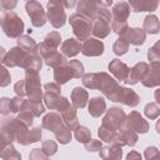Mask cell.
Here are the masks:
<instances>
[{
	"label": "cell",
	"mask_w": 160,
	"mask_h": 160,
	"mask_svg": "<svg viewBox=\"0 0 160 160\" xmlns=\"http://www.w3.org/2000/svg\"><path fill=\"white\" fill-rule=\"evenodd\" d=\"M54 134H55V139H56L60 144H62V145L69 144L70 140H71V138H72L71 130H70L65 124H62L59 129H56V130L54 131Z\"/></svg>",
	"instance_id": "obj_34"
},
{
	"label": "cell",
	"mask_w": 160,
	"mask_h": 160,
	"mask_svg": "<svg viewBox=\"0 0 160 160\" xmlns=\"http://www.w3.org/2000/svg\"><path fill=\"white\" fill-rule=\"evenodd\" d=\"M44 42H45L48 46H50V48L58 50V48L60 46V42H61V36H60V34H59L58 31H51V32H49V34L45 36Z\"/></svg>",
	"instance_id": "obj_41"
},
{
	"label": "cell",
	"mask_w": 160,
	"mask_h": 160,
	"mask_svg": "<svg viewBox=\"0 0 160 160\" xmlns=\"http://www.w3.org/2000/svg\"><path fill=\"white\" fill-rule=\"evenodd\" d=\"M89 114L94 118H99L101 116L105 111H106V102L104 100V98L100 96H94L89 100Z\"/></svg>",
	"instance_id": "obj_29"
},
{
	"label": "cell",
	"mask_w": 160,
	"mask_h": 160,
	"mask_svg": "<svg viewBox=\"0 0 160 160\" xmlns=\"http://www.w3.org/2000/svg\"><path fill=\"white\" fill-rule=\"evenodd\" d=\"M0 5L5 10H10L11 11L18 5V0H0Z\"/></svg>",
	"instance_id": "obj_54"
},
{
	"label": "cell",
	"mask_w": 160,
	"mask_h": 160,
	"mask_svg": "<svg viewBox=\"0 0 160 160\" xmlns=\"http://www.w3.org/2000/svg\"><path fill=\"white\" fill-rule=\"evenodd\" d=\"M25 89H26V96L31 101H41L44 92L41 90V82H40V75L39 70L34 69H25Z\"/></svg>",
	"instance_id": "obj_3"
},
{
	"label": "cell",
	"mask_w": 160,
	"mask_h": 160,
	"mask_svg": "<svg viewBox=\"0 0 160 160\" xmlns=\"http://www.w3.org/2000/svg\"><path fill=\"white\" fill-rule=\"evenodd\" d=\"M1 29L4 31V34L10 38V39H18L19 36L22 35L25 25L22 19L14 11H9L6 12L2 24H1Z\"/></svg>",
	"instance_id": "obj_5"
},
{
	"label": "cell",
	"mask_w": 160,
	"mask_h": 160,
	"mask_svg": "<svg viewBox=\"0 0 160 160\" xmlns=\"http://www.w3.org/2000/svg\"><path fill=\"white\" fill-rule=\"evenodd\" d=\"M129 46H130L129 41H128L125 38L120 36V38L114 42V45H112V51H114L116 55H124V54L128 52Z\"/></svg>",
	"instance_id": "obj_40"
},
{
	"label": "cell",
	"mask_w": 160,
	"mask_h": 160,
	"mask_svg": "<svg viewBox=\"0 0 160 160\" xmlns=\"http://www.w3.org/2000/svg\"><path fill=\"white\" fill-rule=\"evenodd\" d=\"M82 85L88 89H96L100 90L108 99L115 92V90L119 88L118 81L110 76L105 71L100 72H88L81 76Z\"/></svg>",
	"instance_id": "obj_1"
},
{
	"label": "cell",
	"mask_w": 160,
	"mask_h": 160,
	"mask_svg": "<svg viewBox=\"0 0 160 160\" xmlns=\"http://www.w3.org/2000/svg\"><path fill=\"white\" fill-rule=\"evenodd\" d=\"M44 102L45 106L50 110H56V111H62L64 109H66L70 105V101L68 100V98L61 96V94H56V92H50V91H44Z\"/></svg>",
	"instance_id": "obj_12"
},
{
	"label": "cell",
	"mask_w": 160,
	"mask_h": 160,
	"mask_svg": "<svg viewBox=\"0 0 160 160\" xmlns=\"http://www.w3.org/2000/svg\"><path fill=\"white\" fill-rule=\"evenodd\" d=\"M42 136V130L40 126H35L32 129H28L26 134H25V139H24V144L22 145H30L34 144L36 141H39Z\"/></svg>",
	"instance_id": "obj_35"
},
{
	"label": "cell",
	"mask_w": 160,
	"mask_h": 160,
	"mask_svg": "<svg viewBox=\"0 0 160 160\" xmlns=\"http://www.w3.org/2000/svg\"><path fill=\"white\" fill-rule=\"evenodd\" d=\"M14 91L19 96H25L26 95V89H25V80H19L14 85Z\"/></svg>",
	"instance_id": "obj_51"
},
{
	"label": "cell",
	"mask_w": 160,
	"mask_h": 160,
	"mask_svg": "<svg viewBox=\"0 0 160 160\" xmlns=\"http://www.w3.org/2000/svg\"><path fill=\"white\" fill-rule=\"evenodd\" d=\"M44 61H45V64H46L48 66H50V68H52V69H55V68H58V66H61V65H65V64L68 62L66 56H64V55H62L61 52H59L58 50L54 51L52 54H50L46 59H44Z\"/></svg>",
	"instance_id": "obj_31"
},
{
	"label": "cell",
	"mask_w": 160,
	"mask_h": 160,
	"mask_svg": "<svg viewBox=\"0 0 160 160\" xmlns=\"http://www.w3.org/2000/svg\"><path fill=\"white\" fill-rule=\"evenodd\" d=\"M34 118H35V116H34L29 110H26V109H24V110H21V111L18 112V119H19L22 124H25L26 126H29V128H30V125L32 124Z\"/></svg>",
	"instance_id": "obj_46"
},
{
	"label": "cell",
	"mask_w": 160,
	"mask_h": 160,
	"mask_svg": "<svg viewBox=\"0 0 160 160\" xmlns=\"http://www.w3.org/2000/svg\"><path fill=\"white\" fill-rule=\"evenodd\" d=\"M122 38H125L129 44H132V45H142L145 42V39H146V32L144 31V29H140V28H128L126 31L120 35Z\"/></svg>",
	"instance_id": "obj_19"
},
{
	"label": "cell",
	"mask_w": 160,
	"mask_h": 160,
	"mask_svg": "<svg viewBox=\"0 0 160 160\" xmlns=\"http://www.w3.org/2000/svg\"><path fill=\"white\" fill-rule=\"evenodd\" d=\"M0 158L1 159H16V160H19V159H21V155L14 148V145L11 142H9L0 150Z\"/></svg>",
	"instance_id": "obj_38"
},
{
	"label": "cell",
	"mask_w": 160,
	"mask_h": 160,
	"mask_svg": "<svg viewBox=\"0 0 160 160\" xmlns=\"http://www.w3.org/2000/svg\"><path fill=\"white\" fill-rule=\"evenodd\" d=\"M62 119H61V115L55 112V111H51L49 114H46L44 118H42V121H41V125L44 129L54 132L56 129H59L61 125H62Z\"/></svg>",
	"instance_id": "obj_27"
},
{
	"label": "cell",
	"mask_w": 160,
	"mask_h": 160,
	"mask_svg": "<svg viewBox=\"0 0 160 160\" xmlns=\"http://www.w3.org/2000/svg\"><path fill=\"white\" fill-rule=\"evenodd\" d=\"M138 132H135L131 128L128 126L126 121L125 124L120 128L119 130V135H118V140H116V144L124 146V145H128V146H134L138 141Z\"/></svg>",
	"instance_id": "obj_16"
},
{
	"label": "cell",
	"mask_w": 160,
	"mask_h": 160,
	"mask_svg": "<svg viewBox=\"0 0 160 160\" xmlns=\"http://www.w3.org/2000/svg\"><path fill=\"white\" fill-rule=\"evenodd\" d=\"M9 102H10V98H6V96L0 98V114H1V115H8V114H10Z\"/></svg>",
	"instance_id": "obj_50"
},
{
	"label": "cell",
	"mask_w": 160,
	"mask_h": 160,
	"mask_svg": "<svg viewBox=\"0 0 160 160\" xmlns=\"http://www.w3.org/2000/svg\"><path fill=\"white\" fill-rule=\"evenodd\" d=\"M60 115H61L62 122L70 130H74L79 125V118H78V114H76V109L71 104L66 109H64L62 111H60Z\"/></svg>",
	"instance_id": "obj_26"
},
{
	"label": "cell",
	"mask_w": 160,
	"mask_h": 160,
	"mask_svg": "<svg viewBox=\"0 0 160 160\" xmlns=\"http://www.w3.org/2000/svg\"><path fill=\"white\" fill-rule=\"evenodd\" d=\"M5 55H6V50H5L2 46H0V62H2Z\"/></svg>",
	"instance_id": "obj_60"
},
{
	"label": "cell",
	"mask_w": 160,
	"mask_h": 160,
	"mask_svg": "<svg viewBox=\"0 0 160 160\" xmlns=\"http://www.w3.org/2000/svg\"><path fill=\"white\" fill-rule=\"evenodd\" d=\"M129 15L130 6L126 1H119L111 9V21H128Z\"/></svg>",
	"instance_id": "obj_24"
},
{
	"label": "cell",
	"mask_w": 160,
	"mask_h": 160,
	"mask_svg": "<svg viewBox=\"0 0 160 160\" xmlns=\"http://www.w3.org/2000/svg\"><path fill=\"white\" fill-rule=\"evenodd\" d=\"M76 1H78V0H62V4H64V6H65V9H70V8L75 6Z\"/></svg>",
	"instance_id": "obj_58"
},
{
	"label": "cell",
	"mask_w": 160,
	"mask_h": 160,
	"mask_svg": "<svg viewBox=\"0 0 160 160\" xmlns=\"http://www.w3.org/2000/svg\"><path fill=\"white\" fill-rule=\"evenodd\" d=\"M84 145H85V150L89 151V152L99 151V149L102 146L101 140H95V139H90V140H89L88 142H85Z\"/></svg>",
	"instance_id": "obj_49"
},
{
	"label": "cell",
	"mask_w": 160,
	"mask_h": 160,
	"mask_svg": "<svg viewBox=\"0 0 160 160\" xmlns=\"http://www.w3.org/2000/svg\"><path fill=\"white\" fill-rule=\"evenodd\" d=\"M29 158H30V159H34V160H46L49 156H48L41 149H34V150L30 152Z\"/></svg>",
	"instance_id": "obj_52"
},
{
	"label": "cell",
	"mask_w": 160,
	"mask_h": 160,
	"mask_svg": "<svg viewBox=\"0 0 160 160\" xmlns=\"http://www.w3.org/2000/svg\"><path fill=\"white\" fill-rule=\"evenodd\" d=\"M6 144H8V142H6V140H5V139H4V138L0 135V150H1V149H2V148L6 145Z\"/></svg>",
	"instance_id": "obj_61"
},
{
	"label": "cell",
	"mask_w": 160,
	"mask_h": 160,
	"mask_svg": "<svg viewBox=\"0 0 160 160\" xmlns=\"http://www.w3.org/2000/svg\"><path fill=\"white\" fill-rule=\"evenodd\" d=\"M25 102H26V100L24 99V96L16 95L15 98H11L10 102H9L10 112H19V111L24 110L25 109Z\"/></svg>",
	"instance_id": "obj_42"
},
{
	"label": "cell",
	"mask_w": 160,
	"mask_h": 160,
	"mask_svg": "<svg viewBox=\"0 0 160 160\" xmlns=\"http://www.w3.org/2000/svg\"><path fill=\"white\" fill-rule=\"evenodd\" d=\"M98 2L101 8H109L110 5H112L114 0H98Z\"/></svg>",
	"instance_id": "obj_57"
},
{
	"label": "cell",
	"mask_w": 160,
	"mask_h": 160,
	"mask_svg": "<svg viewBox=\"0 0 160 160\" xmlns=\"http://www.w3.org/2000/svg\"><path fill=\"white\" fill-rule=\"evenodd\" d=\"M69 22L71 25L75 38L80 41L86 40L92 34V20L82 14H71L69 18Z\"/></svg>",
	"instance_id": "obj_2"
},
{
	"label": "cell",
	"mask_w": 160,
	"mask_h": 160,
	"mask_svg": "<svg viewBox=\"0 0 160 160\" xmlns=\"http://www.w3.org/2000/svg\"><path fill=\"white\" fill-rule=\"evenodd\" d=\"M99 155H100L101 159H105V160H118V159H121V156H122L121 145H119L116 142H111L108 146H101L99 149Z\"/></svg>",
	"instance_id": "obj_22"
},
{
	"label": "cell",
	"mask_w": 160,
	"mask_h": 160,
	"mask_svg": "<svg viewBox=\"0 0 160 160\" xmlns=\"http://www.w3.org/2000/svg\"><path fill=\"white\" fill-rule=\"evenodd\" d=\"M160 30V21L156 15H148L144 19V31L146 34H158Z\"/></svg>",
	"instance_id": "obj_30"
},
{
	"label": "cell",
	"mask_w": 160,
	"mask_h": 160,
	"mask_svg": "<svg viewBox=\"0 0 160 160\" xmlns=\"http://www.w3.org/2000/svg\"><path fill=\"white\" fill-rule=\"evenodd\" d=\"M148 59L150 60V62H155V61H160V50H159V42L154 44L149 51H148Z\"/></svg>",
	"instance_id": "obj_48"
},
{
	"label": "cell",
	"mask_w": 160,
	"mask_h": 160,
	"mask_svg": "<svg viewBox=\"0 0 160 160\" xmlns=\"http://www.w3.org/2000/svg\"><path fill=\"white\" fill-rule=\"evenodd\" d=\"M98 134L100 136V140L105 141V142H116L118 140V135H119V131L116 130H112V129H109L106 126H102L100 125L99 126V130H98Z\"/></svg>",
	"instance_id": "obj_32"
},
{
	"label": "cell",
	"mask_w": 160,
	"mask_h": 160,
	"mask_svg": "<svg viewBox=\"0 0 160 160\" xmlns=\"http://www.w3.org/2000/svg\"><path fill=\"white\" fill-rule=\"evenodd\" d=\"M144 114H145L146 118H149L150 120H155V119H158L159 115H160V106H159V104L155 102V101L148 102V104L145 105Z\"/></svg>",
	"instance_id": "obj_39"
},
{
	"label": "cell",
	"mask_w": 160,
	"mask_h": 160,
	"mask_svg": "<svg viewBox=\"0 0 160 160\" xmlns=\"http://www.w3.org/2000/svg\"><path fill=\"white\" fill-rule=\"evenodd\" d=\"M130 10L134 12L155 11L159 6V0H129Z\"/></svg>",
	"instance_id": "obj_23"
},
{
	"label": "cell",
	"mask_w": 160,
	"mask_h": 160,
	"mask_svg": "<svg viewBox=\"0 0 160 160\" xmlns=\"http://www.w3.org/2000/svg\"><path fill=\"white\" fill-rule=\"evenodd\" d=\"M74 136H75V139H76L79 142L85 144V142H88V141L91 139V132H90V130H89L86 126L78 125V126L74 129Z\"/></svg>",
	"instance_id": "obj_37"
},
{
	"label": "cell",
	"mask_w": 160,
	"mask_h": 160,
	"mask_svg": "<svg viewBox=\"0 0 160 160\" xmlns=\"http://www.w3.org/2000/svg\"><path fill=\"white\" fill-rule=\"evenodd\" d=\"M25 9H26V12H28V15H29V18L31 20L32 26L41 28V26L45 25V22L48 21L46 11L44 10L42 5L39 1H36V0L26 1Z\"/></svg>",
	"instance_id": "obj_8"
},
{
	"label": "cell",
	"mask_w": 160,
	"mask_h": 160,
	"mask_svg": "<svg viewBox=\"0 0 160 160\" xmlns=\"http://www.w3.org/2000/svg\"><path fill=\"white\" fill-rule=\"evenodd\" d=\"M70 99H71V105L75 109H82L86 106V104L89 101V94L84 88L76 86L72 89Z\"/></svg>",
	"instance_id": "obj_21"
},
{
	"label": "cell",
	"mask_w": 160,
	"mask_h": 160,
	"mask_svg": "<svg viewBox=\"0 0 160 160\" xmlns=\"http://www.w3.org/2000/svg\"><path fill=\"white\" fill-rule=\"evenodd\" d=\"M148 68H149V64L145 62V61L136 62L132 68H130L129 75H128V78H126V80L124 82L128 84V85H135V84H138L144 78Z\"/></svg>",
	"instance_id": "obj_17"
},
{
	"label": "cell",
	"mask_w": 160,
	"mask_h": 160,
	"mask_svg": "<svg viewBox=\"0 0 160 160\" xmlns=\"http://www.w3.org/2000/svg\"><path fill=\"white\" fill-rule=\"evenodd\" d=\"M29 54L28 51H25L24 49H21L20 46H14L10 49V51L6 52L4 60H2V64L6 66V68H15V66H20V68H25V64H26V60L29 58Z\"/></svg>",
	"instance_id": "obj_10"
},
{
	"label": "cell",
	"mask_w": 160,
	"mask_h": 160,
	"mask_svg": "<svg viewBox=\"0 0 160 160\" xmlns=\"http://www.w3.org/2000/svg\"><path fill=\"white\" fill-rule=\"evenodd\" d=\"M141 84L146 88H155L160 84V61L150 62L144 78L141 79Z\"/></svg>",
	"instance_id": "obj_14"
},
{
	"label": "cell",
	"mask_w": 160,
	"mask_h": 160,
	"mask_svg": "<svg viewBox=\"0 0 160 160\" xmlns=\"http://www.w3.org/2000/svg\"><path fill=\"white\" fill-rule=\"evenodd\" d=\"M109 100L115 101V102H121L124 105H128V106L134 108V106L139 105L140 96L132 89H129V88H125V86H120L119 85V88L109 98Z\"/></svg>",
	"instance_id": "obj_9"
},
{
	"label": "cell",
	"mask_w": 160,
	"mask_h": 160,
	"mask_svg": "<svg viewBox=\"0 0 160 160\" xmlns=\"http://www.w3.org/2000/svg\"><path fill=\"white\" fill-rule=\"evenodd\" d=\"M25 1H31V0H25Z\"/></svg>",
	"instance_id": "obj_62"
},
{
	"label": "cell",
	"mask_w": 160,
	"mask_h": 160,
	"mask_svg": "<svg viewBox=\"0 0 160 160\" xmlns=\"http://www.w3.org/2000/svg\"><path fill=\"white\" fill-rule=\"evenodd\" d=\"M44 91H50V92H56V94H61V88L59 84L56 82H46L44 85Z\"/></svg>",
	"instance_id": "obj_53"
},
{
	"label": "cell",
	"mask_w": 160,
	"mask_h": 160,
	"mask_svg": "<svg viewBox=\"0 0 160 160\" xmlns=\"http://www.w3.org/2000/svg\"><path fill=\"white\" fill-rule=\"evenodd\" d=\"M70 79H74V72L68 62L65 65H61V66H58L54 69V80L56 84L62 85V84L68 82Z\"/></svg>",
	"instance_id": "obj_28"
},
{
	"label": "cell",
	"mask_w": 160,
	"mask_h": 160,
	"mask_svg": "<svg viewBox=\"0 0 160 160\" xmlns=\"http://www.w3.org/2000/svg\"><path fill=\"white\" fill-rule=\"evenodd\" d=\"M109 70H110V72H111L118 80L125 81L126 78H128V75H129L130 68H129L125 62H122L121 60L114 59V60H111L110 64H109Z\"/></svg>",
	"instance_id": "obj_20"
},
{
	"label": "cell",
	"mask_w": 160,
	"mask_h": 160,
	"mask_svg": "<svg viewBox=\"0 0 160 160\" xmlns=\"http://www.w3.org/2000/svg\"><path fill=\"white\" fill-rule=\"evenodd\" d=\"M126 159H129V160H132V159H141V155L139 154V152H136V151H130L129 154H128V156H126Z\"/></svg>",
	"instance_id": "obj_56"
},
{
	"label": "cell",
	"mask_w": 160,
	"mask_h": 160,
	"mask_svg": "<svg viewBox=\"0 0 160 160\" xmlns=\"http://www.w3.org/2000/svg\"><path fill=\"white\" fill-rule=\"evenodd\" d=\"M36 41L30 35H21L18 38V46L28 52H36Z\"/></svg>",
	"instance_id": "obj_33"
},
{
	"label": "cell",
	"mask_w": 160,
	"mask_h": 160,
	"mask_svg": "<svg viewBox=\"0 0 160 160\" xmlns=\"http://www.w3.org/2000/svg\"><path fill=\"white\" fill-rule=\"evenodd\" d=\"M10 82H11L10 72H9V70L6 69V66L0 62V86H1V88H5V86H8Z\"/></svg>",
	"instance_id": "obj_45"
},
{
	"label": "cell",
	"mask_w": 160,
	"mask_h": 160,
	"mask_svg": "<svg viewBox=\"0 0 160 160\" xmlns=\"http://www.w3.org/2000/svg\"><path fill=\"white\" fill-rule=\"evenodd\" d=\"M92 20V35L98 39L106 38L111 31V11L101 8Z\"/></svg>",
	"instance_id": "obj_4"
},
{
	"label": "cell",
	"mask_w": 160,
	"mask_h": 160,
	"mask_svg": "<svg viewBox=\"0 0 160 160\" xmlns=\"http://www.w3.org/2000/svg\"><path fill=\"white\" fill-rule=\"evenodd\" d=\"M41 150L50 158L58 151V144L54 140H45L41 144Z\"/></svg>",
	"instance_id": "obj_44"
},
{
	"label": "cell",
	"mask_w": 160,
	"mask_h": 160,
	"mask_svg": "<svg viewBox=\"0 0 160 160\" xmlns=\"http://www.w3.org/2000/svg\"><path fill=\"white\" fill-rule=\"evenodd\" d=\"M68 64L74 72V79H80L84 75V65L79 60H70Z\"/></svg>",
	"instance_id": "obj_43"
},
{
	"label": "cell",
	"mask_w": 160,
	"mask_h": 160,
	"mask_svg": "<svg viewBox=\"0 0 160 160\" xmlns=\"http://www.w3.org/2000/svg\"><path fill=\"white\" fill-rule=\"evenodd\" d=\"M100 9L101 6L99 5L98 0H79L76 6V10H78L76 12L82 14L90 19H94Z\"/></svg>",
	"instance_id": "obj_18"
},
{
	"label": "cell",
	"mask_w": 160,
	"mask_h": 160,
	"mask_svg": "<svg viewBox=\"0 0 160 160\" xmlns=\"http://www.w3.org/2000/svg\"><path fill=\"white\" fill-rule=\"evenodd\" d=\"M25 109L29 110L35 118L40 116V115H42L45 112V105L41 101H31L29 99L25 102Z\"/></svg>",
	"instance_id": "obj_36"
},
{
	"label": "cell",
	"mask_w": 160,
	"mask_h": 160,
	"mask_svg": "<svg viewBox=\"0 0 160 160\" xmlns=\"http://www.w3.org/2000/svg\"><path fill=\"white\" fill-rule=\"evenodd\" d=\"M126 124L129 128H131L138 134H145V132H148V130L150 128L149 122L138 111H131L126 116Z\"/></svg>",
	"instance_id": "obj_15"
},
{
	"label": "cell",
	"mask_w": 160,
	"mask_h": 160,
	"mask_svg": "<svg viewBox=\"0 0 160 160\" xmlns=\"http://www.w3.org/2000/svg\"><path fill=\"white\" fill-rule=\"evenodd\" d=\"M5 15H6V10L0 5V25L2 24V20H4V18H5Z\"/></svg>",
	"instance_id": "obj_59"
},
{
	"label": "cell",
	"mask_w": 160,
	"mask_h": 160,
	"mask_svg": "<svg viewBox=\"0 0 160 160\" xmlns=\"http://www.w3.org/2000/svg\"><path fill=\"white\" fill-rule=\"evenodd\" d=\"M125 121H126V114L124 112V110L114 106V108H110L109 110H106V114L102 118L101 125L119 131L120 128L125 124Z\"/></svg>",
	"instance_id": "obj_7"
},
{
	"label": "cell",
	"mask_w": 160,
	"mask_h": 160,
	"mask_svg": "<svg viewBox=\"0 0 160 160\" xmlns=\"http://www.w3.org/2000/svg\"><path fill=\"white\" fill-rule=\"evenodd\" d=\"M81 50V44L78 39L75 38H69L66 39L61 46H60V51L64 56L66 58H72V56H76Z\"/></svg>",
	"instance_id": "obj_25"
},
{
	"label": "cell",
	"mask_w": 160,
	"mask_h": 160,
	"mask_svg": "<svg viewBox=\"0 0 160 160\" xmlns=\"http://www.w3.org/2000/svg\"><path fill=\"white\" fill-rule=\"evenodd\" d=\"M158 155H159L158 148H155V146H149V148H146V150H145V158H146V159H151V158H155V156H158Z\"/></svg>",
	"instance_id": "obj_55"
},
{
	"label": "cell",
	"mask_w": 160,
	"mask_h": 160,
	"mask_svg": "<svg viewBox=\"0 0 160 160\" xmlns=\"http://www.w3.org/2000/svg\"><path fill=\"white\" fill-rule=\"evenodd\" d=\"M21 121L18 118H5L0 125V135L6 140V142H12L16 139V134L19 128L21 126Z\"/></svg>",
	"instance_id": "obj_11"
},
{
	"label": "cell",
	"mask_w": 160,
	"mask_h": 160,
	"mask_svg": "<svg viewBox=\"0 0 160 160\" xmlns=\"http://www.w3.org/2000/svg\"><path fill=\"white\" fill-rule=\"evenodd\" d=\"M48 21L55 28L60 29L66 22V14H65V6L62 4V0H49L48 1V11H46Z\"/></svg>",
	"instance_id": "obj_6"
},
{
	"label": "cell",
	"mask_w": 160,
	"mask_h": 160,
	"mask_svg": "<svg viewBox=\"0 0 160 160\" xmlns=\"http://www.w3.org/2000/svg\"><path fill=\"white\" fill-rule=\"evenodd\" d=\"M128 28H129L128 21H111V30L119 36L122 35Z\"/></svg>",
	"instance_id": "obj_47"
},
{
	"label": "cell",
	"mask_w": 160,
	"mask_h": 160,
	"mask_svg": "<svg viewBox=\"0 0 160 160\" xmlns=\"http://www.w3.org/2000/svg\"><path fill=\"white\" fill-rule=\"evenodd\" d=\"M104 42L98 38H88L81 44V54L85 56H100L104 52Z\"/></svg>",
	"instance_id": "obj_13"
}]
</instances>
